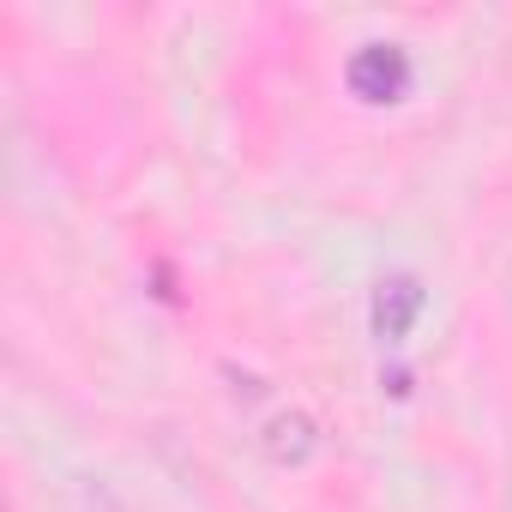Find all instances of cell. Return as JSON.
Returning <instances> with one entry per match:
<instances>
[{
	"instance_id": "cell-1",
	"label": "cell",
	"mask_w": 512,
	"mask_h": 512,
	"mask_svg": "<svg viewBox=\"0 0 512 512\" xmlns=\"http://www.w3.org/2000/svg\"><path fill=\"white\" fill-rule=\"evenodd\" d=\"M350 91H356L362 103H398V97L410 91V61H404V49H392V43L356 49V55H350Z\"/></svg>"
},
{
	"instance_id": "cell-2",
	"label": "cell",
	"mask_w": 512,
	"mask_h": 512,
	"mask_svg": "<svg viewBox=\"0 0 512 512\" xmlns=\"http://www.w3.org/2000/svg\"><path fill=\"white\" fill-rule=\"evenodd\" d=\"M416 314H422V284H416V278H386V284L374 290V332H380L386 344H398V338L416 326Z\"/></svg>"
},
{
	"instance_id": "cell-3",
	"label": "cell",
	"mask_w": 512,
	"mask_h": 512,
	"mask_svg": "<svg viewBox=\"0 0 512 512\" xmlns=\"http://www.w3.org/2000/svg\"><path fill=\"white\" fill-rule=\"evenodd\" d=\"M260 446H266V458H272V464H302V458L320 446V434H314V422H308L302 410H284V416H272V422H266Z\"/></svg>"
}]
</instances>
